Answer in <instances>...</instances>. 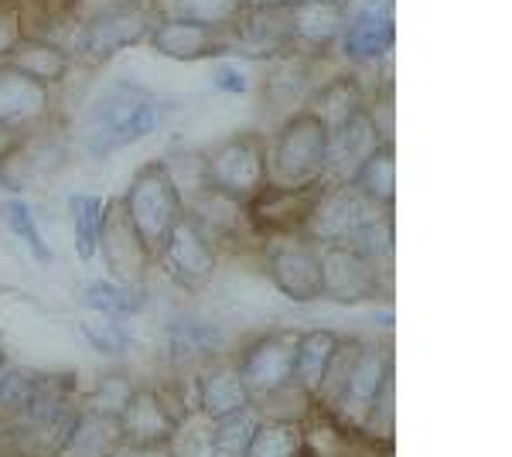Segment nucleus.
I'll return each instance as SVG.
<instances>
[{"label": "nucleus", "instance_id": "obj_40", "mask_svg": "<svg viewBox=\"0 0 512 457\" xmlns=\"http://www.w3.org/2000/svg\"><path fill=\"white\" fill-rule=\"evenodd\" d=\"M294 0H243V11H270V7H287Z\"/></svg>", "mask_w": 512, "mask_h": 457}, {"label": "nucleus", "instance_id": "obj_30", "mask_svg": "<svg viewBox=\"0 0 512 457\" xmlns=\"http://www.w3.org/2000/svg\"><path fill=\"white\" fill-rule=\"evenodd\" d=\"M0 222H4V226L31 249V256H35L41 267H52V246L45 243L35 215H31V209L21 202V198H7V202H0Z\"/></svg>", "mask_w": 512, "mask_h": 457}, {"label": "nucleus", "instance_id": "obj_23", "mask_svg": "<svg viewBox=\"0 0 512 457\" xmlns=\"http://www.w3.org/2000/svg\"><path fill=\"white\" fill-rule=\"evenodd\" d=\"M335 331L328 328H311V331H301L297 338V355H294V386L304 389V393L315 400L318 393V382L325 376V365L332 359L335 345H338Z\"/></svg>", "mask_w": 512, "mask_h": 457}, {"label": "nucleus", "instance_id": "obj_16", "mask_svg": "<svg viewBox=\"0 0 512 457\" xmlns=\"http://www.w3.org/2000/svg\"><path fill=\"white\" fill-rule=\"evenodd\" d=\"M287 24H291L294 52L321 55L342 38L345 4H335V0H294V4H287Z\"/></svg>", "mask_w": 512, "mask_h": 457}, {"label": "nucleus", "instance_id": "obj_42", "mask_svg": "<svg viewBox=\"0 0 512 457\" xmlns=\"http://www.w3.org/2000/svg\"><path fill=\"white\" fill-rule=\"evenodd\" d=\"M335 4H345V0H335Z\"/></svg>", "mask_w": 512, "mask_h": 457}, {"label": "nucleus", "instance_id": "obj_3", "mask_svg": "<svg viewBox=\"0 0 512 457\" xmlns=\"http://www.w3.org/2000/svg\"><path fill=\"white\" fill-rule=\"evenodd\" d=\"M120 205L127 212L130 226L137 229L140 243L158 260L171 229L185 215V198H181L175 178H171L168 161H147L134 174V181H130L127 195L120 198Z\"/></svg>", "mask_w": 512, "mask_h": 457}, {"label": "nucleus", "instance_id": "obj_6", "mask_svg": "<svg viewBox=\"0 0 512 457\" xmlns=\"http://www.w3.org/2000/svg\"><path fill=\"white\" fill-rule=\"evenodd\" d=\"M263 260H267L270 284L287 301L311 304L321 297V246L304 232H274L263 236Z\"/></svg>", "mask_w": 512, "mask_h": 457}, {"label": "nucleus", "instance_id": "obj_5", "mask_svg": "<svg viewBox=\"0 0 512 457\" xmlns=\"http://www.w3.org/2000/svg\"><path fill=\"white\" fill-rule=\"evenodd\" d=\"M383 215H390V209L373 205L359 188L352 185V181H342V185H321L301 232L308 239H315L318 246H328V243L349 246L369 222L383 219Z\"/></svg>", "mask_w": 512, "mask_h": 457}, {"label": "nucleus", "instance_id": "obj_12", "mask_svg": "<svg viewBox=\"0 0 512 457\" xmlns=\"http://www.w3.org/2000/svg\"><path fill=\"white\" fill-rule=\"evenodd\" d=\"M383 144L369 116V103L359 113H352L345 123H338L335 130H328V147H325V181L321 185H342L359 174L362 164L373 157L376 147Z\"/></svg>", "mask_w": 512, "mask_h": 457}, {"label": "nucleus", "instance_id": "obj_10", "mask_svg": "<svg viewBox=\"0 0 512 457\" xmlns=\"http://www.w3.org/2000/svg\"><path fill=\"white\" fill-rule=\"evenodd\" d=\"M383 287V270L359 249L328 243L321 246V297L335 304L373 301Z\"/></svg>", "mask_w": 512, "mask_h": 457}, {"label": "nucleus", "instance_id": "obj_11", "mask_svg": "<svg viewBox=\"0 0 512 457\" xmlns=\"http://www.w3.org/2000/svg\"><path fill=\"white\" fill-rule=\"evenodd\" d=\"M48 113H52V93L45 82L0 62V134L24 137L38 123H45Z\"/></svg>", "mask_w": 512, "mask_h": 457}, {"label": "nucleus", "instance_id": "obj_33", "mask_svg": "<svg viewBox=\"0 0 512 457\" xmlns=\"http://www.w3.org/2000/svg\"><path fill=\"white\" fill-rule=\"evenodd\" d=\"M216 345H219V335L212 328H205V324L181 321V324H171V328H168L171 359H181V362L205 359L209 352H216Z\"/></svg>", "mask_w": 512, "mask_h": 457}, {"label": "nucleus", "instance_id": "obj_41", "mask_svg": "<svg viewBox=\"0 0 512 457\" xmlns=\"http://www.w3.org/2000/svg\"><path fill=\"white\" fill-rule=\"evenodd\" d=\"M11 372H14V365H11V359H7V355H4V352H0V393H4L7 379H11Z\"/></svg>", "mask_w": 512, "mask_h": 457}, {"label": "nucleus", "instance_id": "obj_28", "mask_svg": "<svg viewBox=\"0 0 512 457\" xmlns=\"http://www.w3.org/2000/svg\"><path fill=\"white\" fill-rule=\"evenodd\" d=\"M86 304L93 307L99 318L106 321H127L140 314V307H144V290H130V287H120L113 284V280H99V284H89L86 287Z\"/></svg>", "mask_w": 512, "mask_h": 457}, {"label": "nucleus", "instance_id": "obj_13", "mask_svg": "<svg viewBox=\"0 0 512 457\" xmlns=\"http://www.w3.org/2000/svg\"><path fill=\"white\" fill-rule=\"evenodd\" d=\"M158 260L164 263V270H168L178 284L205 287L212 280V273H216L219 253H216V246L209 243V236L198 229V222L185 212L178 219V226L171 229V236H168V243H164Z\"/></svg>", "mask_w": 512, "mask_h": 457}, {"label": "nucleus", "instance_id": "obj_36", "mask_svg": "<svg viewBox=\"0 0 512 457\" xmlns=\"http://www.w3.org/2000/svg\"><path fill=\"white\" fill-rule=\"evenodd\" d=\"M24 38L21 31V14L14 0H0V62L11 55V48Z\"/></svg>", "mask_w": 512, "mask_h": 457}, {"label": "nucleus", "instance_id": "obj_22", "mask_svg": "<svg viewBox=\"0 0 512 457\" xmlns=\"http://www.w3.org/2000/svg\"><path fill=\"white\" fill-rule=\"evenodd\" d=\"M366 106V96H362V82L355 76H335L332 82L318 86L311 99L304 103V110L315 113L325 130H335L338 123H345L352 113H359Z\"/></svg>", "mask_w": 512, "mask_h": 457}, {"label": "nucleus", "instance_id": "obj_31", "mask_svg": "<svg viewBox=\"0 0 512 457\" xmlns=\"http://www.w3.org/2000/svg\"><path fill=\"white\" fill-rule=\"evenodd\" d=\"M212 434H216V420L198 410L195 417L178 420L168 451L171 457H212Z\"/></svg>", "mask_w": 512, "mask_h": 457}, {"label": "nucleus", "instance_id": "obj_2", "mask_svg": "<svg viewBox=\"0 0 512 457\" xmlns=\"http://www.w3.org/2000/svg\"><path fill=\"white\" fill-rule=\"evenodd\" d=\"M328 130L315 113L297 110L267 140V188L308 191L325 181Z\"/></svg>", "mask_w": 512, "mask_h": 457}, {"label": "nucleus", "instance_id": "obj_26", "mask_svg": "<svg viewBox=\"0 0 512 457\" xmlns=\"http://www.w3.org/2000/svg\"><path fill=\"white\" fill-rule=\"evenodd\" d=\"M362 345H366L362 338H345V335L338 338L332 359L325 365V376L318 382V393H315V400L325 406L328 413H335L338 403H342V393H345V386H349V376L362 355Z\"/></svg>", "mask_w": 512, "mask_h": 457}, {"label": "nucleus", "instance_id": "obj_8", "mask_svg": "<svg viewBox=\"0 0 512 457\" xmlns=\"http://www.w3.org/2000/svg\"><path fill=\"white\" fill-rule=\"evenodd\" d=\"M96 253L103 256L113 284L130 287V290H144V280H147V270H151L154 256L147 253L144 243H140L137 229L130 226V219L120 202H106L103 226H99V239H96Z\"/></svg>", "mask_w": 512, "mask_h": 457}, {"label": "nucleus", "instance_id": "obj_1", "mask_svg": "<svg viewBox=\"0 0 512 457\" xmlns=\"http://www.w3.org/2000/svg\"><path fill=\"white\" fill-rule=\"evenodd\" d=\"M161 127V110L151 89L140 82H113L86 110V144L89 151L106 157L113 151L151 137Z\"/></svg>", "mask_w": 512, "mask_h": 457}, {"label": "nucleus", "instance_id": "obj_7", "mask_svg": "<svg viewBox=\"0 0 512 457\" xmlns=\"http://www.w3.org/2000/svg\"><path fill=\"white\" fill-rule=\"evenodd\" d=\"M151 24H154V14H151V7H144V4L130 7V11L103 14V18L79 24L76 38H72V45H69V55H72V62L99 69V65H106L120 52L147 41Z\"/></svg>", "mask_w": 512, "mask_h": 457}, {"label": "nucleus", "instance_id": "obj_18", "mask_svg": "<svg viewBox=\"0 0 512 457\" xmlns=\"http://www.w3.org/2000/svg\"><path fill=\"white\" fill-rule=\"evenodd\" d=\"M393 0H373L366 11L342 31V52L352 62H379L393 48Z\"/></svg>", "mask_w": 512, "mask_h": 457}, {"label": "nucleus", "instance_id": "obj_35", "mask_svg": "<svg viewBox=\"0 0 512 457\" xmlns=\"http://www.w3.org/2000/svg\"><path fill=\"white\" fill-rule=\"evenodd\" d=\"M82 331H86L89 345L106 355H120V352H127V345H130V338H127V331L120 328V321L103 318V324H86Z\"/></svg>", "mask_w": 512, "mask_h": 457}, {"label": "nucleus", "instance_id": "obj_29", "mask_svg": "<svg viewBox=\"0 0 512 457\" xmlns=\"http://www.w3.org/2000/svg\"><path fill=\"white\" fill-rule=\"evenodd\" d=\"M103 209L106 202L99 195H72L69 198V215H72V243L82 263H89L96 256V239L99 226H103Z\"/></svg>", "mask_w": 512, "mask_h": 457}, {"label": "nucleus", "instance_id": "obj_21", "mask_svg": "<svg viewBox=\"0 0 512 457\" xmlns=\"http://www.w3.org/2000/svg\"><path fill=\"white\" fill-rule=\"evenodd\" d=\"M123 444L120 427L113 417H99V413H79L76 427L69 430L65 444L52 457H113V451Z\"/></svg>", "mask_w": 512, "mask_h": 457}, {"label": "nucleus", "instance_id": "obj_4", "mask_svg": "<svg viewBox=\"0 0 512 457\" xmlns=\"http://www.w3.org/2000/svg\"><path fill=\"white\" fill-rule=\"evenodd\" d=\"M202 181L233 202L250 205L267 188V137L243 130L219 140L209 154H202Z\"/></svg>", "mask_w": 512, "mask_h": 457}, {"label": "nucleus", "instance_id": "obj_20", "mask_svg": "<svg viewBox=\"0 0 512 457\" xmlns=\"http://www.w3.org/2000/svg\"><path fill=\"white\" fill-rule=\"evenodd\" d=\"M7 65H14L24 76L45 82V86H55L69 76L72 69V55L65 45H55V41L45 38H21L18 45L11 48V55L4 58Z\"/></svg>", "mask_w": 512, "mask_h": 457}, {"label": "nucleus", "instance_id": "obj_9", "mask_svg": "<svg viewBox=\"0 0 512 457\" xmlns=\"http://www.w3.org/2000/svg\"><path fill=\"white\" fill-rule=\"evenodd\" d=\"M297 338H301V331H291V328L270 331V335H260L243 352V359H239V376H243L246 389H250L253 403L294 382Z\"/></svg>", "mask_w": 512, "mask_h": 457}, {"label": "nucleus", "instance_id": "obj_19", "mask_svg": "<svg viewBox=\"0 0 512 457\" xmlns=\"http://www.w3.org/2000/svg\"><path fill=\"white\" fill-rule=\"evenodd\" d=\"M198 410L212 420H226L233 413L250 410V389H246L243 376H239V365H219L198 376Z\"/></svg>", "mask_w": 512, "mask_h": 457}, {"label": "nucleus", "instance_id": "obj_32", "mask_svg": "<svg viewBox=\"0 0 512 457\" xmlns=\"http://www.w3.org/2000/svg\"><path fill=\"white\" fill-rule=\"evenodd\" d=\"M256 410L233 413L226 420H216V434H212V457H246V447H250V437L256 430Z\"/></svg>", "mask_w": 512, "mask_h": 457}, {"label": "nucleus", "instance_id": "obj_14", "mask_svg": "<svg viewBox=\"0 0 512 457\" xmlns=\"http://www.w3.org/2000/svg\"><path fill=\"white\" fill-rule=\"evenodd\" d=\"M147 41H151L154 52L175 58V62H205V58L233 52L229 28H205V24L178 18H154Z\"/></svg>", "mask_w": 512, "mask_h": 457}, {"label": "nucleus", "instance_id": "obj_17", "mask_svg": "<svg viewBox=\"0 0 512 457\" xmlns=\"http://www.w3.org/2000/svg\"><path fill=\"white\" fill-rule=\"evenodd\" d=\"M117 427H120V440L127 447H154V444H168L178 420L154 389H137L130 396L127 410L117 417Z\"/></svg>", "mask_w": 512, "mask_h": 457}, {"label": "nucleus", "instance_id": "obj_15", "mask_svg": "<svg viewBox=\"0 0 512 457\" xmlns=\"http://www.w3.org/2000/svg\"><path fill=\"white\" fill-rule=\"evenodd\" d=\"M393 372V352L386 345H362V355L355 362L352 376H349V386L342 393V403L338 410L332 413L335 420H342L345 427H355V430H366L369 423V413L376 406V396L383 389L386 376Z\"/></svg>", "mask_w": 512, "mask_h": 457}, {"label": "nucleus", "instance_id": "obj_27", "mask_svg": "<svg viewBox=\"0 0 512 457\" xmlns=\"http://www.w3.org/2000/svg\"><path fill=\"white\" fill-rule=\"evenodd\" d=\"M304 427L297 420H260L246 447V457H301Z\"/></svg>", "mask_w": 512, "mask_h": 457}, {"label": "nucleus", "instance_id": "obj_24", "mask_svg": "<svg viewBox=\"0 0 512 457\" xmlns=\"http://www.w3.org/2000/svg\"><path fill=\"white\" fill-rule=\"evenodd\" d=\"M154 18H178L195 21L205 28H233L243 14V0H151Z\"/></svg>", "mask_w": 512, "mask_h": 457}, {"label": "nucleus", "instance_id": "obj_38", "mask_svg": "<svg viewBox=\"0 0 512 457\" xmlns=\"http://www.w3.org/2000/svg\"><path fill=\"white\" fill-rule=\"evenodd\" d=\"M212 82H216L219 93H229L236 99L250 96V79H246V72L236 69V65H229V62H222V65L212 69Z\"/></svg>", "mask_w": 512, "mask_h": 457}, {"label": "nucleus", "instance_id": "obj_34", "mask_svg": "<svg viewBox=\"0 0 512 457\" xmlns=\"http://www.w3.org/2000/svg\"><path fill=\"white\" fill-rule=\"evenodd\" d=\"M137 393V386L130 382L123 372H113V376H103L99 379V386L93 389V396H89V410L99 413V417H113L117 420L123 410H127L130 396Z\"/></svg>", "mask_w": 512, "mask_h": 457}, {"label": "nucleus", "instance_id": "obj_25", "mask_svg": "<svg viewBox=\"0 0 512 457\" xmlns=\"http://www.w3.org/2000/svg\"><path fill=\"white\" fill-rule=\"evenodd\" d=\"M352 185L362 191L379 209H393L396 198V154L393 144H379L373 157L359 168V174L352 178Z\"/></svg>", "mask_w": 512, "mask_h": 457}, {"label": "nucleus", "instance_id": "obj_39", "mask_svg": "<svg viewBox=\"0 0 512 457\" xmlns=\"http://www.w3.org/2000/svg\"><path fill=\"white\" fill-rule=\"evenodd\" d=\"M113 457H171L168 444H154V447H127L120 444L117 451H113Z\"/></svg>", "mask_w": 512, "mask_h": 457}, {"label": "nucleus", "instance_id": "obj_37", "mask_svg": "<svg viewBox=\"0 0 512 457\" xmlns=\"http://www.w3.org/2000/svg\"><path fill=\"white\" fill-rule=\"evenodd\" d=\"M144 0H72V11H76V21L86 24L93 18H103V14H117V11H130V7H140Z\"/></svg>", "mask_w": 512, "mask_h": 457}]
</instances>
